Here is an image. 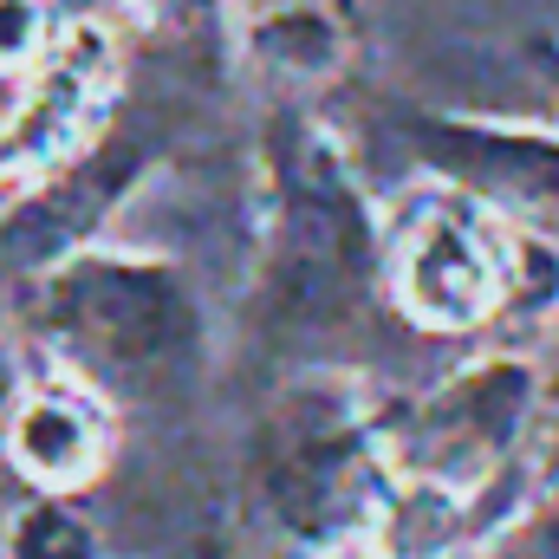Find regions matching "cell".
I'll list each match as a JSON object with an SVG mask.
<instances>
[{"label":"cell","instance_id":"6da1fadb","mask_svg":"<svg viewBox=\"0 0 559 559\" xmlns=\"http://www.w3.org/2000/svg\"><path fill=\"white\" fill-rule=\"evenodd\" d=\"M274 306L293 319H332L365 293L371 274V215L358 176L325 131L293 124L274 150Z\"/></svg>","mask_w":559,"mask_h":559},{"label":"cell","instance_id":"7a4b0ae2","mask_svg":"<svg viewBox=\"0 0 559 559\" xmlns=\"http://www.w3.org/2000/svg\"><path fill=\"white\" fill-rule=\"evenodd\" d=\"M39 325L79 365L105 378H143L189 352L195 306L163 261L138 254H72L39 286Z\"/></svg>","mask_w":559,"mask_h":559},{"label":"cell","instance_id":"3957f363","mask_svg":"<svg viewBox=\"0 0 559 559\" xmlns=\"http://www.w3.org/2000/svg\"><path fill=\"white\" fill-rule=\"evenodd\" d=\"M521 241L468 189H429L391 235V293L429 332H468L514 299Z\"/></svg>","mask_w":559,"mask_h":559},{"label":"cell","instance_id":"277c9868","mask_svg":"<svg viewBox=\"0 0 559 559\" xmlns=\"http://www.w3.org/2000/svg\"><path fill=\"white\" fill-rule=\"evenodd\" d=\"M378 449L365 442L358 417L325 397H293L274 423L267 449V495L293 534L332 540L345 527H365L378 495H384Z\"/></svg>","mask_w":559,"mask_h":559},{"label":"cell","instance_id":"5b68a950","mask_svg":"<svg viewBox=\"0 0 559 559\" xmlns=\"http://www.w3.org/2000/svg\"><path fill=\"white\" fill-rule=\"evenodd\" d=\"M534 404V378L508 358H488L475 371H462L455 384H442L429 404L417 411L411 429V462L417 475H436L449 488H475L521 436Z\"/></svg>","mask_w":559,"mask_h":559},{"label":"cell","instance_id":"8992f818","mask_svg":"<svg viewBox=\"0 0 559 559\" xmlns=\"http://www.w3.org/2000/svg\"><path fill=\"white\" fill-rule=\"evenodd\" d=\"M105 72H111V39L98 26H72L39 59V79L26 85V98L13 105L0 131V169H46V163L79 156L98 124Z\"/></svg>","mask_w":559,"mask_h":559},{"label":"cell","instance_id":"52a82bcc","mask_svg":"<svg viewBox=\"0 0 559 559\" xmlns=\"http://www.w3.org/2000/svg\"><path fill=\"white\" fill-rule=\"evenodd\" d=\"M138 176V150L105 143V150H79L72 163H59L26 202H13L0 215V267H59L79 254V241L111 215V202L124 195V182Z\"/></svg>","mask_w":559,"mask_h":559},{"label":"cell","instance_id":"ba28073f","mask_svg":"<svg viewBox=\"0 0 559 559\" xmlns=\"http://www.w3.org/2000/svg\"><path fill=\"white\" fill-rule=\"evenodd\" d=\"M0 449H7V462H13L39 495H72V488H85V481L105 468L111 429H105V411H98L85 391L46 384V391L13 397Z\"/></svg>","mask_w":559,"mask_h":559},{"label":"cell","instance_id":"9c48e42d","mask_svg":"<svg viewBox=\"0 0 559 559\" xmlns=\"http://www.w3.org/2000/svg\"><path fill=\"white\" fill-rule=\"evenodd\" d=\"M436 163L468 182V195L559 209V143L540 131H501V124H436Z\"/></svg>","mask_w":559,"mask_h":559},{"label":"cell","instance_id":"30bf717a","mask_svg":"<svg viewBox=\"0 0 559 559\" xmlns=\"http://www.w3.org/2000/svg\"><path fill=\"white\" fill-rule=\"evenodd\" d=\"M462 534H468V488H449L417 468L384 481L365 521V540L378 559H455Z\"/></svg>","mask_w":559,"mask_h":559},{"label":"cell","instance_id":"8fae6325","mask_svg":"<svg viewBox=\"0 0 559 559\" xmlns=\"http://www.w3.org/2000/svg\"><path fill=\"white\" fill-rule=\"evenodd\" d=\"M248 39H254V52H261L274 72H286V79H325V72H338V66H345V46H352L345 20H338L325 0L267 7Z\"/></svg>","mask_w":559,"mask_h":559},{"label":"cell","instance_id":"7c38bea8","mask_svg":"<svg viewBox=\"0 0 559 559\" xmlns=\"http://www.w3.org/2000/svg\"><path fill=\"white\" fill-rule=\"evenodd\" d=\"M0 559H98V534L59 501H33L7 521V540H0Z\"/></svg>","mask_w":559,"mask_h":559},{"label":"cell","instance_id":"4fadbf2b","mask_svg":"<svg viewBox=\"0 0 559 559\" xmlns=\"http://www.w3.org/2000/svg\"><path fill=\"white\" fill-rule=\"evenodd\" d=\"M39 39H46L39 0H0V59H26L39 52Z\"/></svg>","mask_w":559,"mask_h":559},{"label":"cell","instance_id":"5bb4252c","mask_svg":"<svg viewBox=\"0 0 559 559\" xmlns=\"http://www.w3.org/2000/svg\"><path fill=\"white\" fill-rule=\"evenodd\" d=\"M501 559H559V501L547 508V514H527V527L508 534Z\"/></svg>","mask_w":559,"mask_h":559},{"label":"cell","instance_id":"9a60e30c","mask_svg":"<svg viewBox=\"0 0 559 559\" xmlns=\"http://www.w3.org/2000/svg\"><path fill=\"white\" fill-rule=\"evenodd\" d=\"M540 72H547V85L559 92V39H547V46H540Z\"/></svg>","mask_w":559,"mask_h":559},{"label":"cell","instance_id":"2e32d148","mask_svg":"<svg viewBox=\"0 0 559 559\" xmlns=\"http://www.w3.org/2000/svg\"><path fill=\"white\" fill-rule=\"evenodd\" d=\"M7 411H13V397H7V365H0V436H7Z\"/></svg>","mask_w":559,"mask_h":559}]
</instances>
